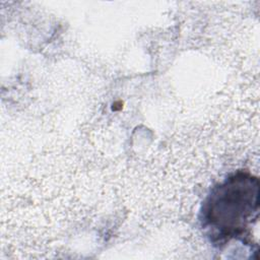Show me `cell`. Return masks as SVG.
Segmentation results:
<instances>
[{"label":"cell","mask_w":260,"mask_h":260,"mask_svg":"<svg viewBox=\"0 0 260 260\" xmlns=\"http://www.w3.org/2000/svg\"><path fill=\"white\" fill-rule=\"evenodd\" d=\"M246 180V176L234 177L214 191L207 203L206 219L218 236L229 239L240 234L257 207L258 185L244 195L252 184L250 179L247 187H244Z\"/></svg>","instance_id":"obj_1"}]
</instances>
